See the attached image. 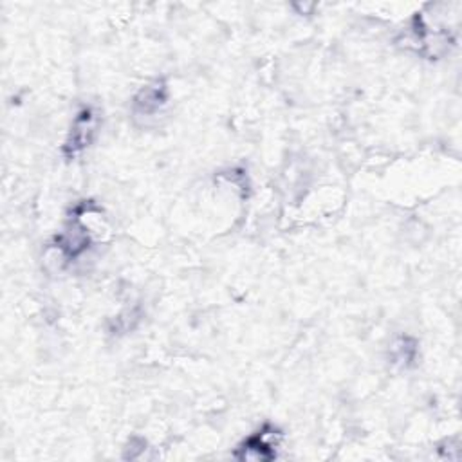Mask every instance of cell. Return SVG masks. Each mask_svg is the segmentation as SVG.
Listing matches in <instances>:
<instances>
[{
  "instance_id": "1",
  "label": "cell",
  "mask_w": 462,
  "mask_h": 462,
  "mask_svg": "<svg viewBox=\"0 0 462 462\" xmlns=\"http://www.w3.org/2000/svg\"><path fill=\"white\" fill-rule=\"evenodd\" d=\"M278 442L280 431L274 426L265 424L240 444L235 457L240 460H271L276 457Z\"/></svg>"
},
{
  "instance_id": "2",
  "label": "cell",
  "mask_w": 462,
  "mask_h": 462,
  "mask_svg": "<svg viewBox=\"0 0 462 462\" xmlns=\"http://www.w3.org/2000/svg\"><path fill=\"white\" fill-rule=\"evenodd\" d=\"M96 130H97L96 112L90 106L79 110L78 116L74 117V121H72L69 137H67L65 146H63L65 155L67 157H76L78 153H81L92 143V139L96 135Z\"/></svg>"
},
{
  "instance_id": "3",
  "label": "cell",
  "mask_w": 462,
  "mask_h": 462,
  "mask_svg": "<svg viewBox=\"0 0 462 462\" xmlns=\"http://www.w3.org/2000/svg\"><path fill=\"white\" fill-rule=\"evenodd\" d=\"M168 99V87L162 79H155L144 85L134 97V110L141 116L157 114Z\"/></svg>"
}]
</instances>
